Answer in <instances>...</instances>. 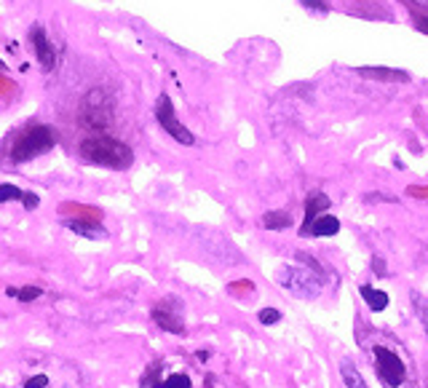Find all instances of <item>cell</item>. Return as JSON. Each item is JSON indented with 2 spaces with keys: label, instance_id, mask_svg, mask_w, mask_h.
Returning <instances> with one entry per match:
<instances>
[{
  "label": "cell",
  "instance_id": "1",
  "mask_svg": "<svg viewBox=\"0 0 428 388\" xmlns=\"http://www.w3.org/2000/svg\"><path fill=\"white\" fill-rule=\"evenodd\" d=\"M80 156L89 161V163H96V166H107V169H129L134 161L132 147L120 139H113L107 134H96V137H89L80 142Z\"/></svg>",
  "mask_w": 428,
  "mask_h": 388
},
{
  "label": "cell",
  "instance_id": "2",
  "mask_svg": "<svg viewBox=\"0 0 428 388\" xmlns=\"http://www.w3.org/2000/svg\"><path fill=\"white\" fill-rule=\"evenodd\" d=\"M54 142H56V134H54L51 126H46V123H32V126H27L25 132L13 139L11 161L13 163H25V161L38 158V156H43V153L51 150Z\"/></svg>",
  "mask_w": 428,
  "mask_h": 388
},
{
  "label": "cell",
  "instance_id": "3",
  "mask_svg": "<svg viewBox=\"0 0 428 388\" xmlns=\"http://www.w3.org/2000/svg\"><path fill=\"white\" fill-rule=\"evenodd\" d=\"M321 273H313L300 265H284L279 270V284L297 297H316L321 292Z\"/></svg>",
  "mask_w": 428,
  "mask_h": 388
},
{
  "label": "cell",
  "instance_id": "4",
  "mask_svg": "<svg viewBox=\"0 0 428 388\" xmlns=\"http://www.w3.org/2000/svg\"><path fill=\"white\" fill-rule=\"evenodd\" d=\"M80 120L86 123V129H107L113 123V99L102 89H94L80 107Z\"/></svg>",
  "mask_w": 428,
  "mask_h": 388
},
{
  "label": "cell",
  "instance_id": "5",
  "mask_svg": "<svg viewBox=\"0 0 428 388\" xmlns=\"http://www.w3.org/2000/svg\"><path fill=\"white\" fill-rule=\"evenodd\" d=\"M156 118H158V123L163 126V132L172 134L177 142H182V145H193L196 142V137L187 132L185 126L177 120V115H174V105L172 99L166 96V94H160L158 102H156Z\"/></svg>",
  "mask_w": 428,
  "mask_h": 388
},
{
  "label": "cell",
  "instance_id": "6",
  "mask_svg": "<svg viewBox=\"0 0 428 388\" xmlns=\"http://www.w3.org/2000/svg\"><path fill=\"white\" fill-rule=\"evenodd\" d=\"M374 361H377V375H380V380L386 386H401L404 383L407 370H404V364H401V359L394 351L377 346L374 348Z\"/></svg>",
  "mask_w": 428,
  "mask_h": 388
},
{
  "label": "cell",
  "instance_id": "7",
  "mask_svg": "<svg viewBox=\"0 0 428 388\" xmlns=\"http://www.w3.org/2000/svg\"><path fill=\"white\" fill-rule=\"evenodd\" d=\"M30 40H32V49L38 54V62L43 70H54L56 65V51H54L51 40L46 38V32H43V27L35 25L30 30Z\"/></svg>",
  "mask_w": 428,
  "mask_h": 388
},
{
  "label": "cell",
  "instance_id": "8",
  "mask_svg": "<svg viewBox=\"0 0 428 388\" xmlns=\"http://www.w3.org/2000/svg\"><path fill=\"white\" fill-rule=\"evenodd\" d=\"M337 230H340V220L332 214H321L308 225H303V236H334Z\"/></svg>",
  "mask_w": 428,
  "mask_h": 388
},
{
  "label": "cell",
  "instance_id": "9",
  "mask_svg": "<svg viewBox=\"0 0 428 388\" xmlns=\"http://www.w3.org/2000/svg\"><path fill=\"white\" fill-rule=\"evenodd\" d=\"M153 321L158 324L160 330H166V332H174V334L185 332V324H182V319H180V313L169 311L166 306L153 308Z\"/></svg>",
  "mask_w": 428,
  "mask_h": 388
},
{
  "label": "cell",
  "instance_id": "10",
  "mask_svg": "<svg viewBox=\"0 0 428 388\" xmlns=\"http://www.w3.org/2000/svg\"><path fill=\"white\" fill-rule=\"evenodd\" d=\"M65 225L70 230H75L78 236H86V239H102L105 236V227L96 225V223H89V220H67Z\"/></svg>",
  "mask_w": 428,
  "mask_h": 388
},
{
  "label": "cell",
  "instance_id": "11",
  "mask_svg": "<svg viewBox=\"0 0 428 388\" xmlns=\"http://www.w3.org/2000/svg\"><path fill=\"white\" fill-rule=\"evenodd\" d=\"M359 75L377 80H407V73L401 70H388V67H359Z\"/></svg>",
  "mask_w": 428,
  "mask_h": 388
},
{
  "label": "cell",
  "instance_id": "12",
  "mask_svg": "<svg viewBox=\"0 0 428 388\" xmlns=\"http://www.w3.org/2000/svg\"><path fill=\"white\" fill-rule=\"evenodd\" d=\"M321 209H329V199H327L324 193H313V196L308 199V206H306V223H303V225H308L310 220H316V217H319Z\"/></svg>",
  "mask_w": 428,
  "mask_h": 388
},
{
  "label": "cell",
  "instance_id": "13",
  "mask_svg": "<svg viewBox=\"0 0 428 388\" xmlns=\"http://www.w3.org/2000/svg\"><path fill=\"white\" fill-rule=\"evenodd\" d=\"M361 297L367 300V306L372 311H386L388 306V294L380 292V289H372V287H361Z\"/></svg>",
  "mask_w": 428,
  "mask_h": 388
},
{
  "label": "cell",
  "instance_id": "14",
  "mask_svg": "<svg viewBox=\"0 0 428 388\" xmlns=\"http://www.w3.org/2000/svg\"><path fill=\"white\" fill-rule=\"evenodd\" d=\"M410 297H413V308L415 313H417V319H420V327H423V332L428 334V300L420 292H413Z\"/></svg>",
  "mask_w": 428,
  "mask_h": 388
},
{
  "label": "cell",
  "instance_id": "15",
  "mask_svg": "<svg viewBox=\"0 0 428 388\" xmlns=\"http://www.w3.org/2000/svg\"><path fill=\"white\" fill-rule=\"evenodd\" d=\"M289 225H292L289 214H284V212H268L265 214V227H270V230H281V227H289Z\"/></svg>",
  "mask_w": 428,
  "mask_h": 388
},
{
  "label": "cell",
  "instance_id": "16",
  "mask_svg": "<svg viewBox=\"0 0 428 388\" xmlns=\"http://www.w3.org/2000/svg\"><path fill=\"white\" fill-rule=\"evenodd\" d=\"M340 373H343V380H346V386H351V388H364V386H367V383H364V377H361V375L356 373V370H353L348 361L343 364V367H340Z\"/></svg>",
  "mask_w": 428,
  "mask_h": 388
},
{
  "label": "cell",
  "instance_id": "17",
  "mask_svg": "<svg viewBox=\"0 0 428 388\" xmlns=\"http://www.w3.org/2000/svg\"><path fill=\"white\" fill-rule=\"evenodd\" d=\"M27 199V190L16 185H0V204H6V201H25Z\"/></svg>",
  "mask_w": 428,
  "mask_h": 388
},
{
  "label": "cell",
  "instance_id": "18",
  "mask_svg": "<svg viewBox=\"0 0 428 388\" xmlns=\"http://www.w3.org/2000/svg\"><path fill=\"white\" fill-rule=\"evenodd\" d=\"M8 294L16 297V300H22V303H30V300L40 297L43 292H40L38 287H25V289H13V287H8Z\"/></svg>",
  "mask_w": 428,
  "mask_h": 388
},
{
  "label": "cell",
  "instance_id": "19",
  "mask_svg": "<svg viewBox=\"0 0 428 388\" xmlns=\"http://www.w3.org/2000/svg\"><path fill=\"white\" fill-rule=\"evenodd\" d=\"M160 386H166V388H187L190 386V377L187 375H169Z\"/></svg>",
  "mask_w": 428,
  "mask_h": 388
},
{
  "label": "cell",
  "instance_id": "20",
  "mask_svg": "<svg viewBox=\"0 0 428 388\" xmlns=\"http://www.w3.org/2000/svg\"><path fill=\"white\" fill-rule=\"evenodd\" d=\"M279 319H281V313H279V311H273V308L260 311V321H263V324H276Z\"/></svg>",
  "mask_w": 428,
  "mask_h": 388
},
{
  "label": "cell",
  "instance_id": "21",
  "mask_svg": "<svg viewBox=\"0 0 428 388\" xmlns=\"http://www.w3.org/2000/svg\"><path fill=\"white\" fill-rule=\"evenodd\" d=\"M300 3L308 6V8H316V11H321V13L329 11V3H327V0H300Z\"/></svg>",
  "mask_w": 428,
  "mask_h": 388
},
{
  "label": "cell",
  "instance_id": "22",
  "mask_svg": "<svg viewBox=\"0 0 428 388\" xmlns=\"http://www.w3.org/2000/svg\"><path fill=\"white\" fill-rule=\"evenodd\" d=\"M25 386H27V388H46V386H49V377H46V375H38V377H30V380H27Z\"/></svg>",
  "mask_w": 428,
  "mask_h": 388
},
{
  "label": "cell",
  "instance_id": "23",
  "mask_svg": "<svg viewBox=\"0 0 428 388\" xmlns=\"http://www.w3.org/2000/svg\"><path fill=\"white\" fill-rule=\"evenodd\" d=\"M417 27H420V32H428V19H420Z\"/></svg>",
  "mask_w": 428,
  "mask_h": 388
},
{
  "label": "cell",
  "instance_id": "24",
  "mask_svg": "<svg viewBox=\"0 0 428 388\" xmlns=\"http://www.w3.org/2000/svg\"><path fill=\"white\" fill-rule=\"evenodd\" d=\"M410 3H415V6H420V8H428V0H410Z\"/></svg>",
  "mask_w": 428,
  "mask_h": 388
},
{
  "label": "cell",
  "instance_id": "25",
  "mask_svg": "<svg viewBox=\"0 0 428 388\" xmlns=\"http://www.w3.org/2000/svg\"><path fill=\"white\" fill-rule=\"evenodd\" d=\"M0 70H3V62H0Z\"/></svg>",
  "mask_w": 428,
  "mask_h": 388
}]
</instances>
